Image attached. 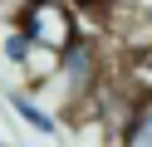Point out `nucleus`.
Here are the masks:
<instances>
[{
  "label": "nucleus",
  "mask_w": 152,
  "mask_h": 147,
  "mask_svg": "<svg viewBox=\"0 0 152 147\" xmlns=\"http://www.w3.org/2000/svg\"><path fill=\"white\" fill-rule=\"evenodd\" d=\"M113 64L118 59L108 54V39H98V34H79L59 54V74L49 88H59V113L69 123H93V93L103 88Z\"/></svg>",
  "instance_id": "1"
},
{
  "label": "nucleus",
  "mask_w": 152,
  "mask_h": 147,
  "mask_svg": "<svg viewBox=\"0 0 152 147\" xmlns=\"http://www.w3.org/2000/svg\"><path fill=\"white\" fill-rule=\"evenodd\" d=\"M30 34H25V29L20 25H5V29H0V64H10V69H20L25 64V59H30Z\"/></svg>",
  "instance_id": "5"
},
{
  "label": "nucleus",
  "mask_w": 152,
  "mask_h": 147,
  "mask_svg": "<svg viewBox=\"0 0 152 147\" xmlns=\"http://www.w3.org/2000/svg\"><path fill=\"white\" fill-rule=\"evenodd\" d=\"M54 74H59V54H54V49H39V44H34V49H30V59L20 64L25 88H49V83H54Z\"/></svg>",
  "instance_id": "4"
},
{
  "label": "nucleus",
  "mask_w": 152,
  "mask_h": 147,
  "mask_svg": "<svg viewBox=\"0 0 152 147\" xmlns=\"http://www.w3.org/2000/svg\"><path fill=\"white\" fill-rule=\"evenodd\" d=\"M15 25L30 34V44L64 54V49L79 39V5H74V0H30V10H25Z\"/></svg>",
  "instance_id": "2"
},
{
  "label": "nucleus",
  "mask_w": 152,
  "mask_h": 147,
  "mask_svg": "<svg viewBox=\"0 0 152 147\" xmlns=\"http://www.w3.org/2000/svg\"><path fill=\"white\" fill-rule=\"evenodd\" d=\"M123 147H152V98H142V108H137V118H132Z\"/></svg>",
  "instance_id": "6"
},
{
  "label": "nucleus",
  "mask_w": 152,
  "mask_h": 147,
  "mask_svg": "<svg viewBox=\"0 0 152 147\" xmlns=\"http://www.w3.org/2000/svg\"><path fill=\"white\" fill-rule=\"evenodd\" d=\"M5 103H10V113L20 118L25 127H34L39 137H54V132H59V118H54L49 108H39L30 93H20V88H15V93H5Z\"/></svg>",
  "instance_id": "3"
}]
</instances>
